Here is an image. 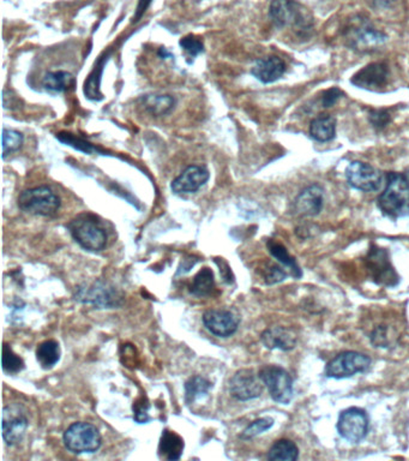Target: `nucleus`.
I'll return each mask as SVG.
<instances>
[{
    "mask_svg": "<svg viewBox=\"0 0 409 461\" xmlns=\"http://www.w3.org/2000/svg\"><path fill=\"white\" fill-rule=\"evenodd\" d=\"M380 212L392 219L409 217V180L402 173L388 175L387 186L378 197Z\"/></svg>",
    "mask_w": 409,
    "mask_h": 461,
    "instance_id": "obj_1",
    "label": "nucleus"
},
{
    "mask_svg": "<svg viewBox=\"0 0 409 461\" xmlns=\"http://www.w3.org/2000/svg\"><path fill=\"white\" fill-rule=\"evenodd\" d=\"M269 16L277 28H290L300 35L307 34L313 27L311 13L295 0H273Z\"/></svg>",
    "mask_w": 409,
    "mask_h": 461,
    "instance_id": "obj_2",
    "label": "nucleus"
},
{
    "mask_svg": "<svg viewBox=\"0 0 409 461\" xmlns=\"http://www.w3.org/2000/svg\"><path fill=\"white\" fill-rule=\"evenodd\" d=\"M68 228L73 240L88 251H101L106 248V230L93 214H80L70 221Z\"/></svg>",
    "mask_w": 409,
    "mask_h": 461,
    "instance_id": "obj_3",
    "label": "nucleus"
},
{
    "mask_svg": "<svg viewBox=\"0 0 409 461\" xmlns=\"http://www.w3.org/2000/svg\"><path fill=\"white\" fill-rule=\"evenodd\" d=\"M18 207L33 215L53 217L59 210L60 198L47 186H38L21 192Z\"/></svg>",
    "mask_w": 409,
    "mask_h": 461,
    "instance_id": "obj_4",
    "label": "nucleus"
},
{
    "mask_svg": "<svg viewBox=\"0 0 409 461\" xmlns=\"http://www.w3.org/2000/svg\"><path fill=\"white\" fill-rule=\"evenodd\" d=\"M63 440L65 447L75 454L95 453L103 444L98 427L86 422L73 423L66 429Z\"/></svg>",
    "mask_w": 409,
    "mask_h": 461,
    "instance_id": "obj_5",
    "label": "nucleus"
},
{
    "mask_svg": "<svg viewBox=\"0 0 409 461\" xmlns=\"http://www.w3.org/2000/svg\"><path fill=\"white\" fill-rule=\"evenodd\" d=\"M260 377L275 402L285 405L290 404L293 399V380L285 369L267 365L260 369Z\"/></svg>",
    "mask_w": 409,
    "mask_h": 461,
    "instance_id": "obj_6",
    "label": "nucleus"
},
{
    "mask_svg": "<svg viewBox=\"0 0 409 461\" xmlns=\"http://www.w3.org/2000/svg\"><path fill=\"white\" fill-rule=\"evenodd\" d=\"M371 367V359L355 351H345L329 362L325 374L333 379H345L358 372H365Z\"/></svg>",
    "mask_w": 409,
    "mask_h": 461,
    "instance_id": "obj_7",
    "label": "nucleus"
},
{
    "mask_svg": "<svg viewBox=\"0 0 409 461\" xmlns=\"http://www.w3.org/2000/svg\"><path fill=\"white\" fill-rule=\"evenodd\" d=\"M369 427L370 420L366 412L358 407L342 411L337 422L339 434L350 444H359L364 440L369 432Z\"/></svg>",
    "mask_w": 409,
    "mask_h": 461,
    "instance_id": "obj_8",
    "label": "nucleus"
},
{
    "mask_svg": "<svg viewBox=\"0 0 409 461\" xmlns=\"http://www.w3.org/2000/svg\"><path fill=\"white\" fill-rule=\"evenodd\" d=\"M76 300L84 304H91L98 309H112L119 307L121 295L110 284L95 281L82 286L77 291Z\"/></svg>",
    "mask_w": 409,
    "mask_h": 461,
    "instance_id": "obj_9",
    "label": "nucleus"
},
{
    "mask_svg": "<svg viewBox=\"0 0 409 461\" xmlns=\"http://www.w3.org/2000/svg\"><path fill=\"white\" fill-rule=\"evenodd\" d=\"M345 178L350 186L359 191L375 192L383 185L382 172L362 161H353L345 168Z\"/></svg>",
    "mask_w": 409,
    "mask_h": 461,
    "instance_id": "obj_10",
    "label": "nucleus"
},
{
    "mask_svg": "<svg viewBox=\"0 0 409 461\" xmlns=\"http://www.w3.org/2000/svg\"><path fill=\"white\" fill-rule=\"evenodd\" d=\"M263 384L260 374L257 375L251 369H241L235 372L230 380V395L239 402H248L260 397Z\"/></svg>",
    "mask_w": 409,
    "mask_h": 461,
    "instance_id": "obj_11",
    "label": "nucleus"
},
{
    "mask_svg": "<svg viewBox=\"0 0 409 461\" xmlns=\"http://www.w3.org/2000/svg\"><path fill=\"white\" fill-rule=\"evenodd\" d=\"M29 422L20 406H6L3 412V439L8 446L21 444Z\"/></svg>",
    "mask_w": 409,
    "mask_h": 461,
    "instance_id": "obj_12",
    "label": "nucleus"
},
{
    "mask_svg": "<svg viewBox=\"0 0 409 461\" xmlns=\"http://www.w3.org/2000/svg\"><path fill=\"white\" fill-rule=\"evenodd\" d=\"M203 323L210 333L220 337H228L238 330L240 319L230 310L213 309L204 312Z\"/></svg>",
    "mask_w": 409,
    "mask_h": 461,
    "instance_id": "obj_13",
    "label": "nucleus"
},
{
    "mask_svg": "<svg viewBox=\"0 0 409 461\" xmlns=\"http://www.w3.org/2000/svg\"><path fill=\"white\" fill-rule=\"evenodd\" d=\"M389 68L384 63H371L352 77V85L366 90H380L388 85Z\"/></svg>",
    "mask_w": 409,
    "mask_h": 461,
    "instance_id": "obj_14",
    "label": "nucleus"
},
{
    "mask_svg": "<svg viewBox=\"0 0 409 461\" xmlns=\"http://www.w3.org/2000/svg\"><path fill=\"white\" fill-rule=\"evenodd\" d=\"M209 171L203 166H188L171 184L172 191L177 195L198 191L208 180Z\"/></svg>",
    "mask_w": 409,
    "mask_h": 461,
    "instance_id": "obj_15",
    "label": "nucleus"
},
{
    "mask_svg": "<svg viewBox=\"0 0 409 461\" xmlns=\"http://www.w3.org/2000/svg\"><path fill=\"white\" fill-rule=\"evenodd\" d=\"M324 192L318 184L304 189L293 202V210L302 217H315L323 210Z\"/></svg>",
    "mask_w": 409,
    "mask_h": 461,
    "instance_id": "obj_16",
    "label": "nucleus"
},
{
    "mask_svg": "<svg viewBox=\"0 0 409 461\" xmlns=\"http://www.w3.org/2000/svg\"><path fill=\"white\" fill-rule=\"evenodd\" d=\"M348 38L350 46L360 51H371L382 46L388 40V36L384 33L364 22L360 23V26L358 24L350 29Z\"/></svg>",
    "mask_w": 409,
    "mask_h": 461,
    "instance_id": "obj_17",
    "label": "nucleus"
},
{
    "mask_svg": "<svg viewBox=\"0 0 409 461\" xmlns=\"http://www.w3.org/2000/svg\"><path fill=\"white\" fill-rule=\"evenodd\" d=\"M285 73V61L276 56L265 57L257 60L251 73L262 83H274L278 81Z\"/></svg>",
    "mask_w": 409,
    "mask_h": 461,
    "instance_id": "obj_18",
    "label": "nucleus"
},
{
    "mask_svg": "<svg viewBox=\"0 0 409 461\" xmlns=\"http://www.w3.org/2000/svg\"><path fill=\"white\" fill-rule=\"evenodd\" d=\"M262 342L270 350L290 351L297 345V335L292 329L272 327L262 333Z\"/></svg>",
    "mask_w": 409,
    "mask_h": 461,
    "instance_id": "obj_19",
    "label": "nucleus"
},
{
    "mask_svg": "<svg viewBox=\"0 0 409 461\" xmlns=\"http://www.w3.org/2000/svg\"><path fill=\"white\" fill-rule=\"evenodd\" d=\"M184 447V440L177 432L165 430L158 444V457L170 461L179 460Z\"/></svg>",
    "mask_w": 409,
    "mask_h": 461,
    "instance_id": "obj_20",
    "label": "nucleus"
},
{
    "mask_svg": "<svg viewBox=\"0 0 409 461\" xmlns=\"http://www.w3.org/2000/svg\"><path fill=\"white\" fill-rule=\"evenodd\" d=\"M310 135L317 142L332 141L336 136V119L328 115L317 117L310 125Z\"/></svg>",
    "mask_w": 409,
    "mask_h": 461,
    "instance_id": "obj_21",
    "label": "nucleus"
},
{
    "mask_svg": "<svg viewBox=\"0 0 409 461\" xmlns=\"http://www.w3.org/2000/svg\"><path fill=\"white\" fill-rule=\"evenodd\" d=\"M369 260H370V263H371L370 265V269H371L372 273L375 275V279L380 280V282L387 281L388 285H392L390 284L392 279L397 280V275L394 272V269L390 267L388 255H387V252L384 251V250L377 249L375 251H372Z\"/></svg>",
    "mask_w": 409,
    "mask_h": 461,
    "instance_id": "obj_22",
    "label": "nucleus"
},
{
    "mask_svg": "<svg viewBox=\"0 0 409 461\" xmlns=\"http://www.w3.org/2000/svg\"><path fill=\"white\" fill-rule=\"evenodd\" d=\"M141 106L151 115H165L174 108L175 100L171 95H144L140 98Z\"/></svg>",
    "mask_w": 409,
    "mask_h": 461,
    "instance_id": "obj_23",
    "label": "nucleus"
},
{
    "mask_svg": "<svg viewBox=\"0 0 409 461\" xmlns=\"http://www.w3.org/2000/svg\"><path fill=\"white\" fill-rule=\"evenodd\" d=\"M45 89L53 93H64L75 86V77L68 71H50L43 80Z\"/></svg>",
    "mask_w": 409,
    "mask_h": 461,
    "instance_id": "obj_24",
    "label": "nucleus"
},
{
    "mask_svg": "<svg viewBox=\"0 0 409 461\" xmlns=\"http://www.w3.org/2000/svg\"><path fill=\"white\" fill-rule=\"evenodd\" d=\"M60 346L56 340H46L38 346L36 359L43 369H52L59 362Z\"/></svg>",
    "mask_w": 409,
    "mask_h": 461,
    "instance_id": "obj_25",
    "label": "nucleus"
},
{
    "mask_svg": "<svg viewBox=\"0 0 409 461\" xmlns=\"http://www.w3.org/2000/svg\"><path fill=\"white\" fill-rule=\"evenodd\" d=\"M299 457V449L297 444L290 440L276 441L269 449V460L295 461Z\"/></svg>",
    "mask_w": 409,
    "mask_h": 461,
    "instance_id": "obj_26",
    "label": "nucleus"
},
{
    "mask_svg": "<svg viewBox=\"0 0 409 461\" xmlns=\"http://www.w3.org/2000/svg\"><path fill=\"white\" fill-rule=\"evenodd\" d=\"M107 59H108V54L106 57H101L98 59V64L95 66L94 70L91 71L88 80L84 85V93H86L87 98L90 100H101L103 94L100 92V85H101V76H103V68L106 64Z\"/></svg>",
    "mask_w": 409,
    "mask_h": 461,
    "instance_id": "obj_27",
    "label": "nucleus"
},
{
    "mask_svg": "<svg viewBox=\"0 0 409 461\" xmlns=\"http://www.w3.org/2000/svg\"><path fill=\"white\" fill-rule=\"evenodd\" d=\"M215 290V280L211 269L203 268L197 273L191 285L192 295L197 297H208Z\"/></svg>",
    "mask_w": 409,
    "mask_h": 461,
    "instance_id": "obj_28",
    "label": "nucleus"
},
{
    "mask_svg": "<svg viewBox=\"0 0 409 461\" xmlns=\"http://www.w3.org/2000/svg\"><path fill=\"white\" fill-rule=\"evenodd\" d=\"M213 388V383L202 376H193L185 383V397L186 402H196L197 399L204 397Z\"/></svg>",
    "mask_w": 409,
    "mask_h": 461,
    "instance_id": "obj_29",
    "label": "nucleus"
},
{
    "mask_svg": "<svg viewBox=\"0 0 409 461\" xmlns=\"http://www.w3.org/2000/svg\"><path fill=\"white\" fill-rule=\"evenodd\" d=\"M269 252L272 254V256L275 257L280 263L290 268L292 270V273L297 278H300L303 273L302 270L299 268L298 263L295 262V258L290 256V252L287 251V249L282 245V244L277 243L276 240H269L268 244Z\"/></svg>",
    "mask_w": 409,
    "mask_h": 461,
    "instance_id": "obj_30",
    "label": "nucleus"
},
{
    "mask_svg": "<svg viewBox=\"0 0 409 461\" xmlns=\"http://www.w3.org/2000/svg\"><path fill=\"white\" fill-rule=\"evenodd\" d=\"M1 364H3V370L8 372L10 375H15L21 372L24 369V362L20 356L13 352V349L9 345L5 344L3 347V357H1Z\"/></svg>",
    "mask_w": 409,
    "mask_h": 461,
    "instance_id": "obj_31",
    "label": "nucleus"
},
{
    "mask_svg": "<svg viewBox=\"0 0 409 461\" xmlns=\"http://www.w3.org/2000/svg\"><path fill=\"white\" fill-rule=\"evenodd\" d=\"M23 143V135L16 130H3V159L6 158L9 154L17 152Z\"/></svg>",
    "mask_w": 409,
    "mask_h": 461,
    "instance_id": "obj_32",
    "label": "nucleus"
},
{
    "mask_svg": "<svg viewBox=\"0 0 409 461\" xmlns=\"http://www.w3.org/2000/svg\"><path fill=\"white\" fill-rule=\"evenodd\" d=\"M57 138L60 142L65 143V145H70V147H73V148L80 150V152H83V153L90 154L95 152V150H98L95 148L94 145H90L89 142L84 141V140H82L80 137L75 136L73 133H57Z\"/></svg>",
    "mask_w": 409,
    "mask_h": 461,
    "instance_id": "obj_33",
    "label": "nucleus"
},
{
    "mask_svg": "<svg viewBox=\"0 0 409 461\" xmlns=\"http://www.w3.org/2000/svg\"><path fill=\"white\" fill-rule=\"evenodd\" d=\"M274 425V419L270 418V417H265V418H260L252 422L250 425H248L245 430H244L243 434H241V439L244 440H250V439H253L256 436L263 434V432L269 430L270 427Z\"/></svg>",
    "mask_w": 409,
    "mask_h": 461,
    "instance_id": "obj_34",
    "label": "nucleus"
},
{
    "mask_svg": "<svg viewBox=\"0 0 409 461\" xmlns=\"http://www.w3.org/2000/svg\"><path fill=\"white\" fill-rule=\"evenodd\" d=\"M179 43L180 47L183 48L184 51L186 52L192 58H195L204 51V45L202 43V40L193 35H188L181 38Z\"/></svg>",
    "mask_w": 409,
    "mask_h": 461,
    "instance_id": "obj_35",
    "label": "nucleus"
},
{
    "mask_svg": "<svg viewBox=\"0 0 409 461\" xmlns=\"http://www.w3.org/2000/svg\"><path fill=\"white\" fill-rule=\"evenodd\" d=\"M148 410H149V402H147V399L144 400V397H142L133 402V417H135V420L138 423H147L149 420V414H148Z\"/></svg>",
    "mask_w": 409,
    "mask_h": 461,
    "instance_id": "obj_36",
    "label": "nucleus"
},
{
    "mask_svg": "<svg viewBox=\"0 0 409 461\" xmlns=\"http://www.w3.org/2000/svg\"><path fill=\"white\" fill-rule=\"evenodd\" d=\"M370 122H371L372 126L377 129V130H383L387 128L390 122V115L388 111L385 110H372L370 112Z\"/></svg>",
    "mask_w": 409,
    "mask_h": 461,
    "instance_id": "obj_37",
    "label": "nucleus"
},
{
    "mask_svg": "<svg viewBox=\"0 0 409 461\" xmlns=\"http://www.w3.org/2000/svg\"><path fill=\"white\" fill-rule=\"evenodd\" d=\"M342 95H343L342 90L339 89L336 87L325 90L323 93V96H322V105L324 107H327V108L328 107H333L339 101V98H341Z\"/></svg>",
    "mask_w": 409,
    "mask_h": 461,
    "instance_id": "obj_38",
    "label": "nucleus"
},
{
    "mask_svg": "<svg viewBox=\"0 0 409 461\" xmlns=\"http://www.w3.org/2000/svg\"><path fill=\"white\" fill-rule=\"evenodd\" d=\"M285 277H287V274L276 265L270 267L265 272V281L268 284H276V282L282 281V280H285Z\"/></svg>",
    "mask_w": 409,
    "mask_h": 461,
    "instance_id": "obj_39",
    "label": "nucleus"
},
{
    "mask_svg": "<svg viewBox=\"0 0 409 461\" xmlns=\"http://www.w3.org/2000/svg\"><path fill=\"white\" fill-rule=\"evenodd\" d=\"M216 263H218V267H220V273H221L223 280H225L227 284H232V282L235 281L233 274H232L230 267L228 265L226 261L222 260V258H218V260H216Z\"/></svg>",
    "mask_w": 409,
    "mask_h": 461,
    "instance_id": "obj_40",
    "label": "nucleus"
},
{
    "mask_svg": "<svg viewBox=\"0 0 409 461\" xmlns=\"http://www.w3.org/2000/svg\"><path fill=\"white\" fill-rule=\"evenodd\" d=\"M151 0H140V4H138V8H137V15L136 18H140L142 16V13H144L147 8L149 6Z\"/></svg>",
    "mask_w": 409,
    "mask_h": 461,
    "instance_id": "obj_41",
    "label": "nucleus"
},
{
    "mask_svg": "<svg viewBox=\"0 0 409 461\" xmlns=\"http://www.w3.org/2000/svg\"><path fill=\"white\" fill-rule=\"evenodd\" d=\"M158 54L161 57H167V56H171V53H168V52L166 51V48H160V52H158Z\"/></svg>",
    "mask_w": 409,
    "mask_h": 461,
    "instance_id": "obj_42",
    "label": "nucleus"
}]
</instances>
